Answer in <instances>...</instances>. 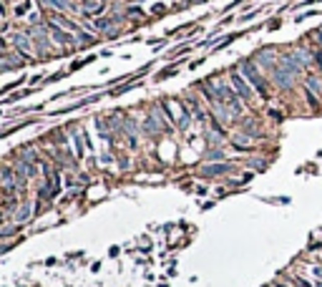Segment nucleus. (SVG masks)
<instances>
[{"label": "nucleus", "instance_id": "1", "mask_svg": "<svg viewBox=\"0 0 322 287\" xmlns=\"http://www.w3.org/2000/svg\"><path fill=\"white\" fill-rule=\"evenodd\" d=\"M237 71L249 81V86L257 91V96L259 98H269L272 93H269V76L267 73H262V68L252 61V58H244V61H239V66H237Z\"/></svg>", "mask_w": 322, "mask_h": 287}, {"label": "nucleus", "instance_id": "2", "mask_svg": "<svg viewBox=\"0 0 322 287\" xmlns=\"http://www.w3.org/2000/svg\"><path fill=\"white\" fill-rule=\"evenodd\" d=\"M252 61H254V63H257V66H259V68H262V71L269 76V73H272V68L279 63V51H277V48H272V46L259 48V51L252 56Z\"/></svg>", "mask_w": 322, "mask_h": 287}, {"label": "nucleus", "instance_id": "5", "mask_svg": "<svg viewBox=\"0 0 322 287\" xmlns=\"http://www.w3.org/2000/svg\"><path fill=\"white\" fill-rule=\"evenodd\" d=\"M232 172H234V167H232V164H227V162L202 167V177H227V174H232Z\"/></svg>", "mask_w": 322, "mask_h": 287}, {"label": "nucleus", "instance_id": "6", "mask_svg": "<svg viewBox=\"0 0 322 287\" xmlns=\"http://www.w3.org/2000/svg\"><path fill=\"white\" fill-rule=\"evenodd\" d=\"M289 284L292 287H314V282H309V279H304L299 274H289Z\"/></svg>", "mask_w": 322, "mask_h": 287}, {"label": "nucleus", "instance_id": "4", "mask_svg": "<svg viewBox=\"0 0 322 287\" xmlns=\"http://www.w3.org/2000/svg\"><path fill=\"white\" fill-rule=\"evenodd\" d=\"M302 86H307L314 96H319L322 98V76L312 68V71H307L304 76H302Z\"/></svg>", "mask_w": 322, "mask_h": 287}, {"label": "nucleus", "instance_id": "11", "mask_svg": "<svg viewBox=\"0 0 322 287\" xmlns=\"http://www.w3.org/2000/svg\"><path fill=\"white\" fill-rule=\"evenodd\" d=\"M279 23H282V21H279V18H274V21H269V23H267V28H269V31H277V28H279Z\"/></svg>", "mask_w": 322, "mask_h": 287}, {"label": "nucleus", "instance_id": "10", "mask_svg": "<svg viewBox=\"0 0 322 287\" xmlns=\"http://www.w3.org/2000/svg\"><path fill=\"white\" fill-rule=\"evenodd\" d=\"M96 28H98V31H108V28H111V21H108V18H98V21H96Z\"/></svg>", "mask_w": 322, "mask_h": 287}, {"label": "nucleus", "instance_id": "8", "mask_svg": "<svg viewBox=\"0 0 322 287\" xmlns=\"http://www.w3.org/2000/svg\"><path fill=\"white\" fill-rule=\"evenodd\" d=\"M312 16H322V11H304V13H299L297 18H294V23H302V21H307V18H312Z\"/></svg>", "mask_w": 322, "mask_h": 287}, {"label": "nucleus", "instance_id": "3", "mask_svg": "<svg viewBox=\"0 0 322 287\" xmlns=\"http://www.w3.org/2000/svg\"><path fill=\"white\" fill-rule=\"evenodd\" d=\"M229 83H232V88L237 91V96H239L244 103H252V101H254V93H257V91L249 86V81H247L239 71H229Z\"/></svg>", "mask_w": 322, "mask_h": 287}, {"label": "nucleus", "instance_id": "9", "mask_svg": "<svg viewBox=\"0 0 322 287\" xmlns=\"http://www.w3.org/2000/svg\"><path fill=\"white\" fill-rule=\"evenodd\" d=\"M307 252H322V239H309Z\"/></svg>", "mask_w": 322, "mask_h": 287}, {"label": "nucleus", "instance_id": "12", "mask_svg": "<svg viewBox=\"0 0 322 287\" xmlns=\"http://www.w3.org/2000/svg\"><path fill=\"white\" fill-rule=\"evenodd\" d=\"M314 287H322V279H314Z\"/></svg>", "mask_w": 322, "mask_h": 287}, {"label": "nucleus", "instance_id": "7", "mask_svg": "<svg viewBox=\"0 0 322 287\" xmlns=\"http://www.w3.org/2000/svg\"><path fill=\"white\" fill-rule=\"evenodd\" d=\"M53 41H58V43H73L76 38L68 36V33H63V31H58V28H53Z\"/></svg>", "mask_w": 322, "mask_h": 287}]
</instances>
